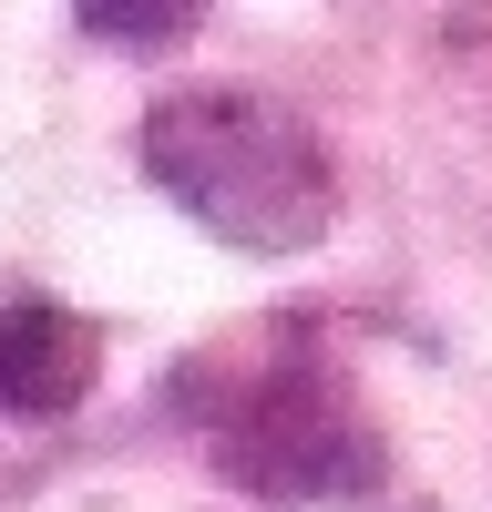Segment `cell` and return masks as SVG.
<instances>
[{"instance_id": "4", "label": "cell", "mask_w": 492, "mask_h": 512, "mask_svg": "<svg viewBox=\"0 0 492 512\" xmlns=\"http://www.w3.org/2000/svg\"><path fill=\"white\" fill-rule=\"evenodd\" d=\"M195 11L205 0H72V21L93 41H113V52H164V41L195 31Z\"/></svg>"}, {"instance_id": "3", "label": "cell", "mask_w": 492, "mask_h": 512, "mask_svg": "<svg viewBox=\"0 0 492 512\" xmlns=\"http://www.w3.org/2000/svg\"><path fill=\"white\" fill-rule=\"evenodd\" d=\"M103 369V328L52 308V297H21L0 308V410L11 420H62Z\"/></svg>"}, {"instance_id": "2", "label": "cell", "mask_w": 492, "mask_h": 512, "mask_svg": "<svg viewBox=\"0 0 492 512\" xmlns=\"http://www.w3.org/2000/svg\"><path fill=\"white\" fill-rule=\"evenodd\" d=\"M216 461L226 482L267 502H339L380 482V431L349 410V390L318 359H277V369H246L236 400L216 410Z\"/></svg>"}, {"instance_id": "1", "label": "cell", "mask_w": 492, "mask_h": 512, "mask_svg": "<svg viewBox=\"0 0 492 512\" xmlns=\"http://www.w3.org/2000/svg\"><path fill=\"white\" fill-rule=\"evenodd\" d=\"M144 175L185 205L205 236H226L246 256H298L328 236V154L287 103L205 82L144 113Z\"/></svg>"}]
</instances>
